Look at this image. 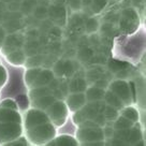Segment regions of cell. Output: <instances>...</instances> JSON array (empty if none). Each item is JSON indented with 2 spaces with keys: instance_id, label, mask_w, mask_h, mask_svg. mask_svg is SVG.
Segmentation results:
<instances>
[{
  "instance_id": "cell-7",
  "label": "cell",
  "mask_w": 146,
  "mask_h": 146,
  "mask_svg": "<svg viewBox=\"0 0 146 146\" xmlns=\"http://www.w3.org/2000/svg\"><path fill=\"white\" fill-rule=\"evenodd\" d=\"M137 18L139 16L134 10L130 8L126 9L120 16V27L123 29H130V27L135 28L134 26L137 23Z\"/></svg>"
},
{
  "instance_id": "cell-1",
  "label": "cell",
  "mask_w": 146,
  "mask_h": 146,
  "mask_svg": "<svg viewBox=\"0 0 146 146\" xmlns=\"http://www.w3.org/2000/svg\"><path fill=\"white\" fill-rule=\"evenodd\" d=\"M55 126L50 121H46L26 130L27 139L32 144H47L55 137Z\"/></svg>"
},
{
  "instance_id": "cell-13",
  "label": "cell",
  "mask_w": 146,
  "mask_h": 146,
  "mask_svg": "<svg viewBox=\"0 0 146 146\" xmlns=\"http://www.w3.org/2000/svg\"><path fill=\"white\" fill-rule=\"evenodd\" d=\"M55 100H56V98L53 95H45V96L39 97V98L35 99V100H32L31 103L33 104V106L36 109L45 111Z\"/></svg>"
},
{
  "instance_id": "cell-14",
  "label": "cell",
  "mask_w": 146,
  "mask_h": 146,
  "mask_svg": "<svg viewBox=\"0 0 146 146\" xmlns=\"http://www.w3.org/2000/svg\"><path fill=\"white\" fill-rule=\"evenodd\" d=\"M87 88V80L83 78H72L68 84L69 92H84Z\"/></svg>"
},
{
  "instance_id": "cell-4",
  "label": "cell",
  "mask_w": 146,
  "mask_h": 146,
  "mask_svg": "<svg viewBox=\"0 0 146 146\" xmlns=\"http://www.w3.org/2000/svg\"><path fill=\"white\" fill-rule=\"evenodd\" d=\"M21 134H22L21 123L16 121L0 123V143L8 144L9 142L21 137Z\"/></svg>"
},
{
  "instance_id": "cell-5",
  "label": "cell",
  "mask_w": 146,
  "mask_h": 146,
  "mask_svg": "<svg viewBox=\"0 0 146 146\" xmlns=\"http://www.w3.org/2000/svg\"><path fill=\"white\" fill-rule=\"evenodd\" d=\"M46 121H50V119L47 117V115L44 111L39 109H33L29 110L27 113H26V117H25V123L24 126L26 128V130L29 128H32L38 125H41L44 123Z\"/></svg>"
},
{
  "instance_id": "cell-27",
  "label": "cell",
  "mask_w": 146,
  "mask_h": 146,
  "mask_svg": "<svg viewBox=\"0 0 146 146\" xmlns=\"http://www.w3.org/2000/svg\"><path fill=\"white\" fill-rule=\"evenodd\" d=\"M5 36H7V31H5V28L0 25V50H1V47L5 43Z\"/></svg>"
},
{
  "instance_id": "cell-19",
  "label": "cell",
  "mask_w": 146,
  "mask_h": 146,
  "mask_svg": "<svg viewBox=\"0 0 146 146\" xmlns=\"http://www.w3.org/2000/svg\"><path fill=\"white\" fill-rule=\"evenodd\" d=\"M103 116L106 121H114L115 119L118 117V110L105 104L104 109H103Z\"/></svg>"
},
{
  "instance_id": "cell-21",
  "label": "cell",
  "mask_w": 146,
  "mask_h": 146,
  "mask_svg": "<svg viewBox=\"0 0 146 146\" xmlns=\"http://www.w3.org/2000/svg\"><path fill=\"white\" fill-rule=\"evenodd\" d=\"M106 5H108V0H91V3L89 7L91 8V11L94 13L98 14L104 10Z\"/></svg>"
},
{
  "instance_id": "cell-26",
  "label": "cell",
  "mask_w": 146,
  "mask_h": 146,
  "mask_svg": "<svg viewBox=\"0 0 146 146\" xmlns=\"http://www.w3.org/2000/svg\"><path fill=\"white\" fill-rule=\"evenodd\" d=\"M7 78H8V74H7V71L0 64V88L3 86L7 82Z\"/></svg>"
},
{
  "instance_id": "cell-9",
  "label": "cell",
  "mask_w": 146,
  "mask_h": 146,
  "mask_svg": "<svg viewBox=\"0 0 146 146\" xmlns=\"http://www.w3.org/2000/svg\"><path fill=\"white\" fill-rule=\"evenodd\" d=\"M8 121L22 123V117L16 110L0 106V123H8Z\"/></svg>"
},
{
  "instance_id": "cell-3",
  "label": "cell",
  "mask_w": 146,
  "mask_h": 146,
  "mask_svg": "<svg viewBox=\"0 0 146 146\" xmlns=\"http://www.w3.org/2000/svg\"><path fill=\"white\" fill-rule=\"evenodd\" d=\"M108 87H109V90L114 92L123 101L125 105H131V103L134 102L130 83H127L123 80H116L114 82L110 83Z\"/></svg>"
},
{
  "instance_id": "cell-24",
  "label": "cell",
  "mask_w": 146,
  "mask_h": 146,
  "mask_svg": "<svg viewBox=\"0 0 146 146\" xmlns=\"http://www.w3.org/2000/svg\"><path fill=\"white\" fill-rule=\"evenodd\" d=\"M1 108H8V109L17 110V104H16L13 100L5 99V100H3L2 102H1Z\"/></svg>"
},
{
  "instance_id": "cell-15",
  "label": "cell",
  "mask_w": 146,
  "mask_h": 146,
  "mask_svg": "<svg viewBox=\"0 0 146 146\" xmlns=\"http://www.w3.org/2000/svg\"><path fill=\"white\" fill-rule=\"evenodd\" d=\"M78 142L75 140V137L68 135V134H62L57 137H53L47 145H78Z\"/></svg>"
},
{
  "instance_id": "cell-6",
  "label": "cell",
  "mask_w": 146,
  "mask_h": 146,
  "mask_svg": "<svg viewBox=\"0 0 146 146\" xmlns=\"http://www.w3.org/2000/svg\"><path fill=\"white\" fill-rule=\"evenodd\" d=\"M86 97L84 92H69L64 103L71 113H74L86 104Z\"/></svg>"
},
{
  "instance_id": "cell-22",
  "label": "cell",
  "mask_w": 146,
  "mask_h": 146,
  "mask_svg": "<svg viewBox=\"0 0 146 146\" xmlns=\"http://www.w3.org/2000/svg\"><path fill=\"white\" fill-rule=\"evenodd\" d=\"M99 29V22L95 17H89L85 23V30L87 33H94Z\"/></svg>"
},
{
  "instance_id": "cell-8",
  "label": "cell",
  "mask_w": 146,
  "mask_h": 146,
  "mask_svg": "<svg viewBox=\"0 0 146 146\" xmlns=\"http://www.w3.org/2000/svg\"><path fill=\"white\" fill-rule=\"evenodd\" d=\"M5 59L8 60V62H10L11 64H14V66L25 64V61H26V58H27V56H26L23 48H18V50H12L10 53L5 54Z\"/></svg>"
},
{
  "instance_id": "cell-16",
  "label": "cell",
  "mask_w": 146,
  "mask_h": 146,
  "mask_svg": "<svg viewBox=\"0 0 146 146\" xmlns=\"http://www.w3.org/2000/svg\"><path fill=\"white\" fill-rule=\"evenodd\" d=\"M119 114L123 116V117H126L127 119L129 120H131L133 123H135L139 121V118H140V115H139V112H137V110L132 108V106H130V105H125L123 109L119 110Z\"/></svg>"
},
{
  "instance_id": "cell-11",
  "label": "cell",
  "mask_w": 146,
  "mask_h": 146,
  "mask_svg": "<svg viewBox=\"0 0 146 146\" xmlns=\"http://www.w3.org/2000/svg\"><path fill=\"white\" fill-rule=\"evenodd\" d=\"M104 92L105 89L103 88H100V87L96 86H87L86 90L84 91L85 94V97H86V101L87 102H91V101H99V100H103V97H104Z\"/></svg>"
},
{
  "instance_id": "cell-18",
  "label": "cell",
  "mask_w": 146,
  "mask_h": 146,
  "mask_svg": "<svg viewBox=\"0 0 146 146\" xmlns=\"http://www.w3.org/2000/svg\"><path fill=\"white\" fill-rule=\"evenodd\" d=\"M36 5H38V0H22L19 10L24 14H32Z\"/></svg>"
},
{
  "instance_id": "cell-25",
  "label": "cell",
  "mask_w": 146,
  "mask_h": 146,
  "mask_svg": "<svg viewBox=\"0 0 146 146\" xmlns=\"http://www.w3.org/2000/svg\"><path fill=\"white\" fill-rule=\"evenodd\" d=\"M29 144L27 141V139H25V137H17V139H15L13 141L9 142L7 145H27Z\"/></svg>"
},
{
  "instance_id": "cell-20",
  "label": "cell",
  "mask_w": 146,
  "mask_h": 146,
  "mask_svg": "<svg viewBox=\"0 0 146 146\" xmlns=\"http://www.w3.org/2000/svg\"><path fill=\"white\" fill-rule=\"evenodd\" d=\"M33 16L38 19H45L48 16V8L44 7V5H40L39 3L36 5V7L33 10Z\"/></svg>"
},
{
  "instance_id": "cell-17",
  "label": "cell",
  "mask_w": 146,
  "mask_h": 146,
  "mask_svg": "<svg viewBox=\"0 0 146 146\" xmlns=\"http://www.w3.org/2000/svg\"><path fill=\"white\" fill-rule=\"evenodd\" d=\"M133 125H134L133 121L129 120V119H127L126 117L121 116V115L118 116V117L113 121V123H112L114 130H125V129H129V128L132 127Z\"/></svg>"
},
{
  "instance_id": "cell-2",
  "label": "cell",
  "mask_w": 146,
  "mask_h": 146,
  "mask_svg": "<svg viewBox=\"0 0 146 146\" xmlns=\"http://www.w3.org/2000/svg\"><path fill=\"white\" fill-rule=\"evenodd\" d=\"M45 111L50 121L55 127L62 126L68 118L69 110L66 103L61 100H55Z\"/></svg>"
},
{
  "instance_id": "cell-10",
  "label": "cell",
  "mask_w": 146,
  "mask_h": 146,
  "mask_svg": "<svg viewBox=\"0 0 146 146\" xmlns=\"http://www.w3.org/2000/svg\"><path fill=\"white\" fill-rule=\"evenodd\" d=\"M48 17L55 23L60 24L61 19L66 18V8L62 5H50L48 8Z\"/></svg>"
},
{
  "instance_id": "cell-12",
  "label": "cell",
  "mask_w": 146,
  "mask_h": 146,
  "mask_svg": "<svg viewBox=\"0 0 146 146\" xmlns=\"http://www.w3.org/2000/svg\"><path fill=\"white\" fill-rule=\"evenodd\" d=\"M103 101L105 102V104L110 105V106H112V108H114L116 110H121L125 106L123 104V102L120 99H119L118 97L115 95L114 92H112L111 90H105L104 92V97H103Z\"/></svg>"
},
{
  "instance_id": "cell-28",
  "label": "cell",
  "mask_w": 146,
  "mask_h": 146,
  "mask_svg": "<svg viewBox=\"0 0 146 146\" xmlns=\"http://www.w3.org/2000/svg\"><path fill=\"white\" fill-rule=\"evenodd\" d=\"M90 3H91V0H82L83 7H89Z\"/></svg>"
},
{
  "instance_id": "cell-23",
  "label": "cell",
  "mask_w": 146,
  "mask_h": 146,
  "mask_svg": "<svg viewBox=\"0 0 146 146\" xmlns=\"http://www.w3.org/2000/svg\"><path fill=\"white\" fill-rule=\"evenodd\" d=\"M67 2H68L69 8L74 12H78L83 8L82 0H67Z\"/></svg>"
}]
</instances>
